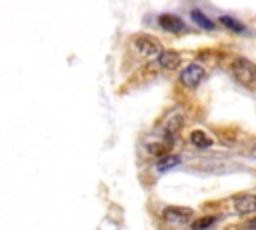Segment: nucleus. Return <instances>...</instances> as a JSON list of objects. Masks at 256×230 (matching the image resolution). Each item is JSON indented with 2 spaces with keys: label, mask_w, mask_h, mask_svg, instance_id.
Returning a JSON list of instances; mask_svg holds the SVG:
<instances>
[{
  "label": "nucleus",
  "mask_w": 256,
  "mask_h": 230,
  "mask_svg": "<svg viewBox=\"0 0 256 230\" xmlns=\"http://www.w3.org/2000/svg\"><path fill=\"white\" fill-rule=\"evenodd\" d=\"M190 142H192L194 146H198V148H208V146L212 144V138H210V134L204 132V130H194V132L190 134Z\"/></svg>",
  "instance_id": "nucleus-8"
},
{
  "label": "nucleus",
  "mask_w": 256,
  "mask_h": 230,
  "mask_svg": "<svg viewBox=\"0 0 256 230\" xmlns=\"http://www.w3.org/2000/svg\"><path fill=\"white\" fill-rule=\"evenodd\" d=\"M180 128H182V116H172V118L164 124V134H166V138L172 142V136H174Z\"/></svg>",
  "instance_id": "nucleus-10"
},
{
  "label": "nucleus",
  "mask_w": 256,
  "mask_h": 230,
  "mask_svg": "<svg viewBox=\"0 0 256 230\" xmlns=\"http://www.w3.org/2000/svg\"><path fill=\"white\" fill-rule=\"evenodd\" d=\"M220 24L226 26V28H230L232 32H244V24L238 22V20H234V18H230V16H222L220 18Z\"/></svg>",
  "instance_id": "nucleus-13"
},
{
  "label": "nucleus",
  "mask_w": 256,
  "mask_h": 230,
  "mask_svg": "<svg viewBox=\"0 0 256 230\" xmlns=\"http://www.w3.org/2000/svg\"><path fill=\"white\" fill-rule=\"evenodd\" d=\"M162 218L168 224H186L194 218V212H192V208H186V206H168V208H164Z\"/></svg>",
  "instance_id": "nucleus-4"
},
{
  "label": "nucleus",
  "mask_w": 256,
  "mask_h": 230,
  "mask_svg": "<svg viewBox=\"0 0 256 230\" xmlns=\"http://www.w3.org/2000/svg\"><path fill=\"white\" fill-rule=\"evenodd\" d=\"M190 18H192V22L198 24L200 28H204V30H214V22H212L210 18H206L200 10H192V12H190Z\"/></svg>",
  "instance_id": "nucleus-11"
},
{
  "label": "nucleus",
  "mask_w": 256,
  "mask_h": 230,
  "mask_svg": "<svg viewBox=\"0 0 256 230\" xmlns=\"http://www.w3.org/2000/svg\"><path fill=\"white\" fill-rule=\"evenodd\" d=\"M248 228H256V220H252V222L248 224Z\"/></svg>",
  "instance_id": "nucleus-14"
},
{
  "label": "nucleus",
  "mask_w": 256,
  "mask_h": 230,
  "mask_svg": "<svg viewBox=\"0 0 256 230\" xmlns=\"http://www.w3.org/2000/svg\"><path fill=\"white\" fill-rule=\"evenodd\" d=\"M158 24H160L162 30L174 32V34L184 30V22H182L176 14H162V16H158Z\"/></svg>",
  "instance_id": "nucleus-5"
},
{
  "label": "nucleus",
  "mask_w": 256,
  "mask_h": 230,
  "mask_svg": "<svg viewBox=\"0 0 256 230\" xmlns=\"http://www.w3.org/2000/svg\"><path fill=\"white\" fill-rule=\"evenodd\" d=\"M134 46H136L138 54L144 56V58H148V60H158L160 54L164 52V50H162V44H160L154 36H150V34H140V36H136Z\"/></svg>",
  "instance_id": "nucleus-2"
},
{
  "label": "nucleus",
  "mask_w": 256,
  "mask_h": 230,
  "mask_svg": "<svg viewBox=\"0 0 256 230\" xmlns=\"http://www.w3.org/2000/svg\"><path fill=\"white\" fill-rule=\"evenodd\" d=\"M158 64L162 68H166V70H176L180 66V54L174 52V50H164L160 54V58H158Z\"/></svg>",
  "instance_id": "nucleus-7"
},
{
  "label": "nucleus",
  "mask_w": 256,
  "mask_h": 230,
  "mask_svg": "<svg viewBox=\"0 0 256 230\" xmlns=\"http://www.w3.org/2000/svg\"><path fill=\"white\" fill-rule=\"evenodd\" d=\"M204 68L200 66V64H188L184 70H182V74H180V82H182V86H186L188 90H194V88H198L200 86V82L204 80Z\"/></svg>",
  "instance_id": "nucleus-3"
},
{
  "label": "nucleus",
  "mask_w": 256,
  "mask_h": 230,
  "mask_svg": "<svg viewBox=\"0 0 256 230\" xmlns=\"http://www.w3.org/2000/svg\"><path fill=\"white\" fill-rule=\"evenodd\" d=\"M232 74L242 86H246V88H254L256 86V66L250 60L236 58L232 62Z\"/></svg>",
  "instance_id": "nucleus-1"
},
{
  "label": "nucleus",
  "mask_w": 256,
  "mask_h": 230,
  "mask_svg": "<svg viewBox=\"0 0 256 230\" xmlns=\"http://www.w3.org/2000/svg\"><path fill=\"white\" fill-rule=\"evenodd\" d=\"M234 208L238 214H252L256 212V196L254 194H242L234 200Z\"/></svg>",
  "instance_id": "nucleus-6"
},
{
  "label": "nucleus",
  "mask_w": 256,
  "mask_h": 230,
  "mask_svg": "<svg viewBox=\"0 0 256 230\" xmlns=\"http://www.w3.org/2000/svg\"><path fill=\"white\" fill-rule=\"evenodd\" d=\"M252 156L256 158V144H254V148H252Z\"/></svg>",
  "instance_id": "nucleus-15"
},
{
  "label": "nucleus",
  "mask_w": 256,
  "mask_h": 230,
  "mask_svg": "<svg viewBox=\"0 0 256 230\" xmlns=\"http://www.w3.org/2000/svg\"><path fill=\"white\" fill-rule=\"evenodd\" d=\"M178 164H180V156L168 154V156H164V158H160V160L156 162V170H158V172H168L170 168H174V166H178Z\"/></svg>",
  "instance_id": "nucleus-9"
},
{
  "label": "nucleus",
  "mask_w": 256,
  "mask_h": 230,
  "mask_svg": "<svg viewBox=\"0 0 256 230\" xmlns=\"http://www.w3.org/2000/svg\"><path fill=\"white\" fill-rule=\"evenodd\" d=\"M216 222V216H202L192 222V230H208Z\"/></svg>",
  "instance_id": "nucleus-12"
}]
</instances>
